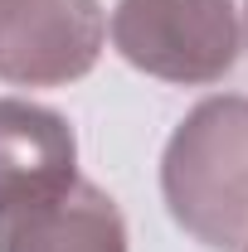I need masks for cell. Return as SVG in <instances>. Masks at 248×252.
<instances>
[{
  "label": "cell",
  "instance_id": "cell-2",
  "mask_svg": "<svg viewBox=\"0 0 248 252\" xmlns=\"http://www.w3.org/2000/svg\"><path fill=\"white\" fill-rule=\"evenodd\" d=\"M112 49L146 78L209 88L239 63L244 25L234 0H117Z\"/></svg>",
  "mask_w": 248,
  "mask_h": 252
},
{
  "label": "cell",
  "instance_id": "cell-5",
  "mask_svg": "<svg viewBox=\"0 0 248 252\" xmlns=\"http://www.w3.org/2000/svg\"><path fill=\"white\" fill-rule=\"evenodd\" d=\"M78 180V141L59 112L0 97V209Z\"/></svg>",
  "mask_w": 248,
  "mask_h": 252
},
{
  "label": "cell",
  "instance_id": "cell-3",
  "mask_svg": "<svg viewBox=\"0 0 248 252\" xmlns=\"http://www.w3.org/2000/svg\"><path fill=\"white\" fill-rule=\"evenodd\" d=\"M107 44L97 0H0V78L15 88H68Z\"/></svg>",
  "mask_w": 248,
  "mask_h": 252
},
{
  "label": "cell",
  "instance_id": "cell-1",
  "mask_svg": "<svg viewBox=\"0 0 248 252\" xmlns=\"http://www.w3.org/2000/svg\"><path fill=\"white\" fill-rule=\"evenodd\" d=\"M161 194L195 243L248 248V97H205L185 112L161 156Z\"/></svg>",
  "mask_w": 248,
  "mask_h": 252
},
{
  "label": "cell",
  "instance_id": "cell-6",
  "mask_svg": "<svg viewBox=\"0 0 248 252\" xmlns=\"http://www.w3.org/2000/svg\"><path fill=\"white\" fill-rule=\"evenodd\" d=\"M244 252H248V248H244Z\"/></svg>",
  "mask_w": 248,
  "mask_h": 252
},
{
  "label": "cell",
  "instance_id": "cell-4",
  "mask_svg": "<svg viewBox=\"0 0 248 252\" xmlns=\"http://www.w3.org/2000/svg\"><path fill=\"white\" fill-rule=\"evenodd\" d=\"M0 252H126V223L107 189L68 180L0 209Z\"/></svg>",
  "mask_w": 248,
  "mask_h": 252
}]
</instances>
